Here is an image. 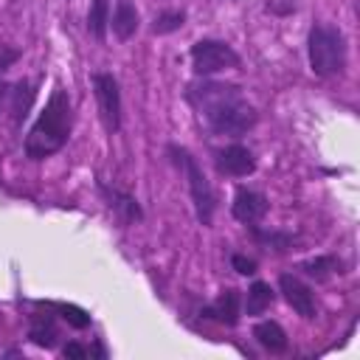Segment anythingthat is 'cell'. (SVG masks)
Wrapping results in <instances>:
<instances>
[{"instance_id": "1", "label": "cell", "mask_w": 360, "mask_h": 360, "mask_svg": "<svg viewBox=\"0 0 360 360\" xmlns=\"http://www.w3.org/2000/svg\"><path fill=\"white\" fill-rule=\"evenodd\" d=\"M186 101L197 110L200 118H205V124L217 135L239 138L259 121L256 107L245 98V93L236 84L228 82H194L186 87Z\"/></svg>"}, {"instance_id": "2", "label": "cell", "mask_w": 360, "mask_h": 360, "mask_svg": "<svg viewBox=\"0 0 360 360\" xmlns=\"http://www.w3.org/2000/svg\"><path fill=\"white\" fill-rule=\"evenodd\" d=\"M70 124H73L70 96H68V90L56 87L48 96L45 110L39 112V118L34 121V127L25 138V155L31 160H45V158L56 155L70 138Z\"/></svg>"}, {"instance_id": "3", "label": "cell", "mask_w": 360, "mask_h": 360, "mask_svg": "<svg viewBox=\"0 0 360 360\" xmlns=\"http://www.w3.org/2000/svg\"><path fill=\"white\" fill-rule=\"evenodd\" d=\"M307 51H309V68L315 76L329 79L340 76L346 68V37L335 25H312L307 37Z\"/></svg>"}, {"instance_id": "4", "label": "cell", "mask_w": 360, "mask_h": 360, "mask_svg": "<svg viewBox=\"0 0 360 360\" xmlns=\"http://www.w3.org/2000/svg\"><path fill=\"white\" fill-rule=\"evenodd\" d=\"M169 155H172V160L183 169V174H186V180H188V194H191L197 219H200L202 225H211V219H214V188H211L205 172L200 169V163L194 160V155H191L188 149L177 146V143L169 146Z\"/></svg>"}, {"instance_id": "5", "label": "cell", "mask_w": 360, "mask_h": 360, "mask_svg": "<svg viewBox=\"0 0 360 360\" xmlns=\"http://www.w3.org/2000/svg\"><path fill=\"white\" fill-rule=\"evenodd\" d=\"M191 68L197 76H211L228 68H239V53L222 39H200L191 45Z\"/></svg>"}, {"instance_id": "6", "label": "cell", "mask_w": 360, "mask_h": 360, "mask_svg": "<svg viewBox=\"0 0 360 360\" xmlns=\"http://www.w3.org/2000/svg\"><path fill=\"white\" fill-rule=\"evenodd\" d=\"M93 90H96V101H98V112L101 121L107 127V132H118L121 129V90H118V79L107 70L93 73Z\"/></svg>"}, {"instance_id": "7", "label": "cell", "mask_w": 360, "mask_h": 360, "mask_svg": "<svg viewBox=\"0 0 360 360\" xmlns=\"http://www.w3.org/2000/svg\"><path fill=\"white\" fill-rule=\"evenodd\" d=\"M214 166L225 177H248V174L256 172V158H253V152L248 146L231 143V146H225V149H219L214 155Z\"/></svg>"}, {"instance_id": "8", "label": "cell", "mask_w": 360, "mask_h": 360, "mask_svg": "<svg viewBox=\"0 0 360 360\" xmlns=\"http://www.w3.org/2000/svg\"><path fill=\"white\" fill-rule=\"evenodd\" d=\"M278 290H281L284 301H287L301 318H315V295H312V290H309L301 278H295L292 273H281V276H278Z\"/></svg>"}, {"instance_id": "9", "label": "cell", "mask_w": 360, "mask_h": 360, "mask_svg": "<svg viewBox=\"0 0 360 360\" xmlns=\"http://www.w3.org/2000/svg\"><path fill=\"white\" fill-rule=\"evenodd\" d=\"M267 208H270L267 197L259 194V191H253V188H239L233 194V202H231V214L239 222H245V225H256L267 214Z\"/></svg>"}, {"instance_id": "10", "label": "cell", "mask_w": 360, "mask_h": 360, "mask_svg": "<svg viewBox=\"0 0 360 360\" xmlns=\"http://www.w3.org/2000/svg\"><path fill=\"white\" fill-rule=\"evenodd\" d=\"M239 304H242L239 290L228 287V290H222V295H219L208 309H202V315H205V318H214V321H219V323H225V326H233V323L239 321Z\"/></svg>"}, {"instance_id": "11", "label": "cell", "mask_w": 360, "mask_h": 360, "mask_svg": "<svg viewBox=\"0 0 360 360\" xmlns=\"http://www.w3.org/2000/svg\"><path fill=\"white\" fill-rule=\"evenodd\" d=\"M112 34L118 37V39H129V37H135V31H138V25H141V14H138V8H135V3L132 0H118L115 3V8H112Z\"/></svg>"}, {"instance_id": "12", "label": "cell", "mask_w": 360, "mask_h": 360, "mask_svg": "<svg viewBox=\"0 0 360 360\" xmlns=\"http://www.w3.org/2000/svg\"><path fill=\"white\" fill-rule=\"evenodd\" d=\"M101 188V194L107 197V205L124 219V222H138L141 217H143V211H141V205H138V200L132 197V194H124V191H118V188H110V186H98Z\"/></svg>"}, {"instance_id": "13", "label": "cell", "mask_w": 360, "mask_h": 360, "mask_svg": "<svg viewBox=\"0 0 360 360\" xmlns=\"http://www.w3.org/2000/svg\"><path fill=\"white\" fill-rule=\"evenodd\" d=\"M253 338L270 352V354H281V352H287V332L281 329V323H276V321H259L256 326H253Z\"/></svg>"}, {"instance_id": "14", "label": "cell", "mask_w": 360, "mask_h": 360, "mask_svg": "<svg viewBox=\"0 0 360 360\" xmlns=\"http://www.w3.org/2000/svg\"><path fill=\"white\" fill-rule=\"evenodd\" d=\"M273 301H276V295H273L270 284H264V281H253V284L248 287L245 312H248V315H262V312H267V309L273 307Z\"/></svg>"}, {"instance_id": "15", "label": "cell", "mask_w": 360, "mask_h": 360, "mask_svg": "<svg viewBox=\"0 0 360 360\" xmlns=\"http://www.w3.org/2000/svg\"><path fill=\"white\" fill-rule=\"evenodd\" d=\"M28 338H31V343H37V346H42V349H53V346H56V338H59V332H56V326H53V318H51V315L34 318V323H31V329H28Z\"/></svg>"}, {"instance_id": "16", "label": "cell", "mask_w": 360, "mask_h": 360, "mask_svg": "<svg viewBox=\"0 0 360 360\" xmlns=\"http://www.w3.org/2000/svg\"><path fill=\"white\" fill-rule=\"evenodd\" d=\"M107 25H110V0H90V8H87V31L96 39H104Z\"/></svg>"}, {"instance_id": "17", "label": "cell", "mask_w": 360, "mask_h": 360, "mask_svg": "<svg viewBox=\"0 0 360 360\" xmlns=\"http://www.w3.org/2000/svg\"><path fill=\"white\" fill-rule=\"evenodd\" d=\"M301 270H304L309 278H315V281H326L332 273H340V262H338L335 256H315V259L304 262Z\"/></svg>"}, {"instance_id": "18", "label": "cell", "mask_w": 360, "mask_h": 360, "mask_svg": "<svg viewBox=\"0 0 360 360\" xmlns=\"http://www.w3.org/2000/svg\"><path fill=\"white\" fill-rule=\"evenodd\" d=\"M31 98H34L31 84H28V82H17L14 90H11V112H14V121H22V118L28 115Z\"/></svg>"}, {"instance_id": "19", "label": "cell", "mask_w": 360, "mask_h": 360, "mask_svg": "<svg viewBox=\"0 0 360 360\" xmlns=\"http://www.w3.org/2000/svg\"><path fill=\"white\" fill-rule=\"evenodd\" d=\"M253 231V239L262 242V245H270L273 250H290L292 248V233H284V231H262L256 225H250Z\"/></svg>"}, {"instance_id": "20", "label": "cell", "mask_w": 360, "mask_h": 360, "mask_svg": "<svg viewBox=\"0 0 360 360\" xmlns=\"http://www.w3.org/2000/svg\"><path fill=\"white\" fill-rule=\"evenodd\" d=\"M183 22H186V11H183V8L160 11V14L155 17V22H152V31H155V34H172V31H177Z\"/></svg>"}, {"instance_id": "21", "label": "cell", "mask_w": 360, "mask_h": 360, "mask_svg": "<svg viewBox=\"0 0 360 360\" xmlns=\"http://www.w3.org/2000/svg\"><path fill=\"white\" fill-rule=\"evenodd\" d=\"M48 307L56 309V312H62V318H65L70 326H76V329L90 326V315H87L82 307H76V304H48Z\"/></svg>"}, {"instance_id": "22", "label": "cell", "mask_w": 360, "mask_h": 360, "mask_svg": "<svg viewBox=\"0 0 360 360\" xmlns=\"http://www.w3.org/2000/svg\"><path fill=\"white\" fill-rule=\"evenodd\" d=\"M231 264H233V270L242 273V276H253V273H256V262L248 259V256H242V253H233V256H231Z\"/></svg>"}, {"instance_id": "23", "label": "cell", "mask_w": 360, "mask_h": 360, "mask_svg": "<svg viewBox=\"0 0 360 360\" xmlns=\"http://www.w3.org/2000/svg\"><path fill=\"white\" fill-rule=\"evenodd\" d=\"M17 59H20V51H17V48H6V45H0V76H3Z\"/></svg>"}, {"instance_id": "24", "label": "cell", "mask_w": 360, "mask_h": 360, "mask_svg": "<svg viewBox=\"0 0 360 360\" xmlns=\"http://www.w3.org/2000/svg\"><path fill=\"white\" fill-rule=\"evenodd\" d=\"M62 354H65L68 360H87V354H90V352H87V349H84L82 343H76V340H70V343H68V346L62 349Z\"/></svg>"}, {"instance_id": "25", "label": "cell", "mask_w": 360, "mask_h": 360, "mask_svg": "<svg viewBox=\"0 0 360 360\" xmlns=\"http://www.w3.org/2000/svg\"><path fill=\"white\" fill-rule=\"evenodd\" d=\"M267 11H273V14H292L295 3L292 0H267Z\"/></svg>"}]
</instances>
